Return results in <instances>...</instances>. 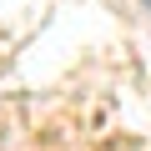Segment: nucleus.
I'll list each match as a JSON object with an SVG mask.
<instances>
[{
    "label": "nucleus",
    "mask_w": 151,
    "mask_h": 151,
    "mask_svg": "<svg viewBox=\"0 0 151 151\" xmlns=\"http://www.w3.org/2000/svg\"><path fill=\"white\" fill-rule=\"evenodd\" d=\"M141 5H146V10H151V0H141Z\"/></svg>",
    "instance_id": "f257e3e1"
}]
</instances>
